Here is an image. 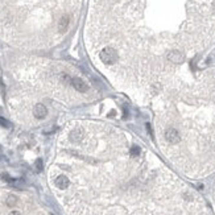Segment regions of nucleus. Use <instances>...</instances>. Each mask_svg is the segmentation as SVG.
<instances>
[{
  "label": "nucleus",
  "instance_id": "nucleus-1",
  "mask_svg": "<svg viewBox=\"0 0 215 215\" xmlns=\"http://www.w3.org/2000/svg\"><path fill=\"white\" fill-rule=\"evenodd\" d=\"M99 57H100V61L103 62V63L111 65V63H114L115 59L118 58V54H116V52H115L114 49H111V48H106V49H103L100 52Z\"/></svg>",
  "mask_w": 215,
  "mask_h": 215
},
{
  "label": "nucleus",
  "instance_id": "nucleus-2",
  "mask_svg": "<svg viewBox=\"0 0 215 215\" xmlns=\"http://www.w3.org/2000/svg\"><path fill=\"white\" fill-rule=\"evenodd\" d=\"M33 114H35V116L37 119H44L48 115V108L42 103H38V104H36L35 110H33Z\"/></svg>",
  "mask_w": 215,
  "mask_h": 215
},
{
  "label": "nucleus",
  "instance_id": "nucleus-3",
  "mask_svg": "<svg viewBox=\"0 0 215 215\" xmlns=\"http://www.w3.org/2000/svg\"><path fill=\"white\" fill-rule=\"evenodd\" d=\"M71 84H73V87H74L75 90H78V91L84 92V91H87V90H89L87 83L84 81H82V79H79V78H74V79H73Z\"/></svg>",
  "mask_w": 215,
  "mask_h": 215
},
{
  "label": "nucleus",
  "instance_id": "nucleus-4",
  "mask_svg": "<svg viewBox=\"0 0 215 215\" xmlns=\"http://www.w3.org/2000/svg\"><path fill=\"white\" fill-rule=\"evenodd\" d=\"M54 183H56V186H57L58 189H61V190H65V189H67V186H69L70 181H69V178H67L66 176H58L57 178H56Z\"/></svg>",
  "mask_w": 215,
  "mask_h": 215
},
{
  "label": "nucleus",
  "instance_id": "nucleus-5",
  "mask_svg": "<svg viewBox=\"0 0 215 215\" xmlns=\"http://www.w3.org/2000/svg\"><path fill=\"white\" fill-rule=\"evenodd\" d=\"M168 59H170L172 62H176V63H180V62H182L183 56L181 54L178 50H172V52H169V54H168Z\"/></svg>",
  "mask_w": 215,
  "mask_h": 215
},
{
  "label": "nucleus",
  "instance_id": "nucleus-6",
  "mask_svg": "<svg viewBox=\"0 0 215 215\" xmlns=\"http://www.w3.org/2000/svg\"><path fill=\"white\" fill-rule=\"evenodd\" d=\"M82 136H83V133H82L81 129H75V131H73L71 133H70V140H71L73 143H79V141L82 140Z\"/></svg>",
  "mask_w": 215,
  "mask_h": 215
},
{
  "label": "nucleus",
  "instance_id": "nucleus-7",
  "mask_svg": "<svg viewBox=\"0 0 215 215\" xmlns=\"http://www.w3.org/2000/svg\"><path fill=\"white\" fill-rule=\"evenodd\" d=\"M16 202H17V198H16L15 196H8L7 197V206L13 207V206L16 205Z\"/></svg>",
  "mask_w": 215,
  "mask_h": 215
},
{
  "label": "nucleus",
  "instance_id": "nucleus-8",
  "mask_svg": "<svg viewBox=\"0 0 215 215\" xmlns=\"http://www.w3.org/2000/svg\"><path fill=\"white\" fill-rule=\"evenodd\" d=\"M140 148H139V146H133V148H132V151H131V153H132V156H139V154H140Z\"/></svg>",
  "mask_w": 215,
  "mask_h": 215
},
{
  "label": "nucleus",
  "instance_id": "nucleus-9",
  "mask_svg": "<svg viewBox=\"0 0 215 215\" xmlns=\"http://www.w3.org/2000/svg\"><path fill=\"white\" fill-rule=\"evenodd\" d=\"M0 126H3V127H9V123H8L5 119L0 118Z\"/></svg>",
  "mask_w": 215,
  "mask_h": 215
},
{
  "label": "nucleus",
  "instance_id": "nucleus-10",
  "mask_svg": "<svg viewBox=\"0 0 215 215\" xmlns=\"http://www.w3.org/2000/svg\"><path fill=\"white\" fill-rule=\"evenodd\" d=\"M37 170L38 172L42 170V161L41 160H37Z\"/></svg>",
  "mask_w": 215,
  "mask_h": 215
},
{
  "label": "nucleus",
  "instance_id": "nucleus-11",
  "mask_svg": "<svg viewBox=\"0 0 215 215\" xmlns=\"http://www.w3.org/2000/svg\"><path fill=\"white\" fill-rule=\"evenodd\" d=\"M8 215H21V214H20L19 211H11V213L8 214Z\"/></svg>",
  "mask_w": 215,
  "mask_h": 215
}]
</instances>
